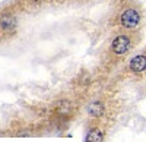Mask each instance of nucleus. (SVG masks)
<instances>
[{
    "label": "nucleus",
    "instance_id": "nucleus-1",
    "mask_svg": "<svg viewBox=\"0 0 146 142\" xmlns=\"http://www.w3.org/2000/svg\"><path fill=\"white\" fill-rule=\"evenodd\" d=\"M140 13H139V10L135 9V7H129L126 9L123 13H121L120 16V22H121V25H123L124 28L127 29H135L139 23H140Z\"/></svg>",
    "mask_w": 146,
    "mask_h": 142
},
{
    "label": "nucleus",
    "instance_id": "nucleus-2",
    "mask_svg": "<svg viewBox=\"0 0 146 142\" xmlns=\"http://www.w3.org/2000/svg\"><path fill=\"white\" fill-rule=\"evenodd\" d=\"M131 47V40L130 37H127V35H118V37H115L111 43V50L114 54H126Z\"/></svg>",
    "mask_w": 146,
    "mask_h": 142
},
{
    "label": "nucleus",
    "instance_id": "nucleus-3",
    "mask_svg": "<svg viewBox=\"0 0 146 142\" xmlns=\"http://www.w3.org/2000/svg\"><path fill=\"white\" fill-rule=\"evenodd\" d=\"M129 67H130L131 72H135V73L145 72V70H146V56H143V54L135 56V57L130 60Z\"/></svg>",
    "mask_w": 146,
    "mask_h": 142
},
{
    "label": "nucleus",
    "instance_id": "nucleus-4",
    "mask_svg": "<svg viewBox=\"0 0 146 142\" xmlns=\"http://www.w3.org/2000/svg\"><path fill=\"white\" fill-rule=\"evenodd\" d=\"M0 27L5 32H13L16 29V19L12 15H3L0 18Z\"/></svg>",
    "mask_w": 146,
    "mask_h": 142
},
{
    "label": "nucleus",
    "instance_id": "nucleus-5",
    "mask_svg": "<svg viewBox=\"0 0 146 142\" xmlns=\"http://www.w3.org/2000/svg\"><path fill=\"white\" fill-rule=\"evenodd\" d=\"M104 111H105V107L101 101H92L88 105V113L92 117H101V116H104Z\"/></svg>",
    "mask_w": 146,
    "mask_h": 142
},
{
    "label": "nucleus",
    "instance_id": "nucleus-6",
    "mask_svg": "<svg viewBox=\"0 0 146 142\" xmlns=\"http://www.w3.org/2000/svg\"><path fill=\"white\" fill-rule=\"evenodd\" d=\"M102 141H104V133L98 127L91 129L85 136V142H102Z\"/></svg>",
    "mask_w": 146,
    "mask_h": 142
},
{
    "label": "nucleus",
    "instance_id": "nucleus-7",
    "mask_svg": "<svg viewBox=\"0 0 146 142\" xmlns=\"http://www.w3.org/2000/svg\"><path fill=\"white\" fill-rule=\"evenodd\" d=\"M56 109H57V113H58V114L67 116V114L72 113V104H70L67 100H62V101H58V103H57Z\"/></svg>",
    "mask_w": 146,
    "mask_h": 142
},
{
    "label": "nucleus",
    "instance_id": "nucleus-8",
    "mask_svg": "<svg viewBox=\"0 0 146 142\" xmlns=\"http://www.w3.org/2000/svg\"><path fill=\"white\" fill-rule=\"evenodd\" d=\"M29 2L32 3V5H40V3H42L44 0H29Z\"/></svg>",
    "mask_w": 146,
    "mask_h": 142
},
{
    "label": "nucleus",
    "instance_id": "nucleus-9",
    "mask_svg": "<svg viewBox=\"0 0 146 142\" xmlns=\"http://www.w3.org/2000/svg\"><path fill=\"white\" fill-rule=\"evenodd\" d=\"M19 136H31L29 132H19Z\"/></svg>",
    "mask_w": 146,
    "mask_h": 142
}]
</instances>
